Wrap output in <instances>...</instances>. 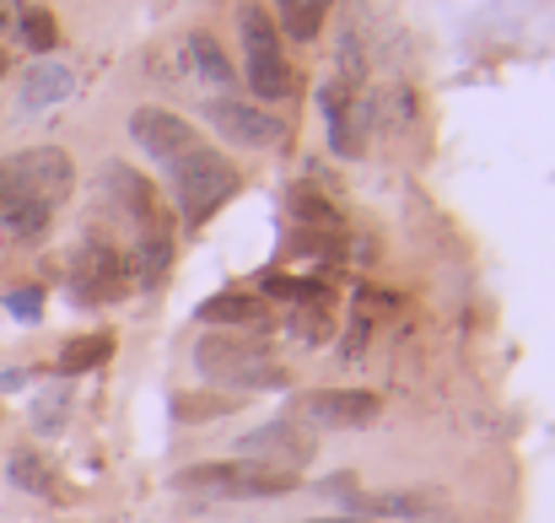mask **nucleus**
Instances as JSON below:
<instances>
[{"label": "nucleus", "instance_id": "1", "mask_svg": "<svg viewBox=\"0 0 555 523\" xmlns=\"http://www.w3.org/2000/svg\"><path fill=\"white\" fill-rule=\"evenodd\" d=\"M76 163L60 146H27L0 163V227L11 238H38L54 205L70 194Z\"/></svg>", "mask_w": 555, "mask_h": 523}, {"label": "nucleus", "instance_id": "2", "mask_svg": "<svg viewBox=\"0 0 555 523\" xmlns=\"http://www.w3.org/2000/svg\"><path fill=\"white\" fill-rule=\"evenodd\" d=\"M173 486L205 502H264V497H286L297 486L292 470H270L254 459H221V464H189L173 475Z\"/></svg>", "mask_w": 555, "mask_h": 523}, {"label": "nucleus", "instance_id": "3", "mask_svg": "<svg viewBox=\"0 0 555 523\" xmlns=\"http://www.w3.org/2000/svg\"><path fill=\"white\" fill-rule=\"evenodd\" d=\"M194 367L221 383V388H286L292 372L264 350V341H199L194 346Z\"/></svg>", "mask_w": 555, "mask_h": 523}, {"label": "nucleus", "instance_id": "4", "mask_svg": "<svg viewBox=\"0 0 555 523\" xmlns=\"http://www.w3.org/2000/svg\"><path fill=\"white\" fill-rule=\"evenodd\" d=\"M237 38H243V76H248V92L259 103H281L286 87H292V71H286V54H281V27L264 5H243L237 11Z\"/></svg>", "mask_w": 555, "mask_h": 523}, {"label": "nucleus", "instance_id": "5", "mask_svg": "<svg viewBox=\"0 0 555 523\" xmlns=\"http://www.w3.org/2000/svg\"><path fill=\"white\" fill-rule=\"evenodd\" d=\"M173 178V194H179V211H184L189 227H199L205 216H216L232 194H237V168L221 157V152H210V146H194L184 163H173L168 168Z\"/></svg>", "mask_w": 555, "mask_h": 523}, {"label": "nucleus", "instance_id": "6", "mask_svg": "<svg viewBox=\"0 0 555 523\" xmlns=\"http://www.w3.org/2000/svg\"><path fill=\"white\" fill-rule=\"evenodd\" d=\"M383 399L367 388H313L297 394V426H330V432H362L377 421Z\"/></svg>", "mask_w": 555, "mask_h": 523}, {"label": "nucleus", "instance_id": "7", "mask_svg": "<svg viewBox=\"0 0 555 523\" xmlns=\"http://www.w3.org/2000/svg\"><path fill=\"white\" fill-rule=\"evenodd\" d=\"M130 141L157 163V168H173V163H184L189 152L199 146V136H194V125L179 119L173 109H157V103H146V109H135L130 114Z\"/></svg>", "mask_w": 555, "mask_h": 523}, {"label": "nucleus", "instance_id": "8", "mask_svg": "<svg viewBox=\"0 0 555 523\" xmlns=\"http://www.w3.org/2000/svg\"><path fill=\"white\" fill-rule=\"evenodd\" d=\"M237 459H254L270 470H302V464H313V432L297 421H270V426L237 437Z\"/></svg>", "mask_w": 555, "mask_h": 523}, {"label": "nucleus", "instance_id": "9", "mask_svg": "<svg viewBox=\"0 0 555 523\" xmlns=\"http://www.w3.org/2000/svg\"><path fill=\"white\" fill-rule=\"evenodd\" d=\"M205 119L221 130V141H232V146H275L281 136H286V125L270 114V109H254V103H243V98H216V103H205Z\"/></svg>", "mask_w": 555, "mask_h": 523}, {"label": "nucleus", "instance_id": "10", "mask_svg": "<svg viewBox=\"0 0 555 523\" xmlns=\"http://www.w3.org/2000/svg\"><path fill=\"white\" fill-rule=\"evenodd\" d=\"M119 270H125V254L103 232H87V243L76 254V270H70V286H76L81 303H108L119 292Z\"/></svg>", "mask_w": 555, "mask_h": 523}, {"label": "nucleus", "instance_id": "11", "mask_svg": "<svg viewBox=\"0 0 555 523\" xmlns=\"http://www.w3.org/2000/svg\"><path fill=\"white\" fill-rule=\"evenodd\" d=\"M98 189H103V194L114 200V211H125V216L135 221V232H152V227H163L152 183H146L141 174H130L125 163H108V168L98 174Z\"/></svg>", "mask_w": 555, "mask_h": 523}, {"label": "nucleus", "instance_id": "12", "mask_svg": "<svg viewBox=\"0 0 555 523\" xmlns=\"http://www.w3.org/2000/svg\"><path fill=\"white\" fill-rule=\"evenodd\" d=\"M319 109H324L330 146H335L340 157H362V136H357V114H351V92H346V81H324V87H319Z\"/></svg>", "mask_w": 555, "mask_h": 523}, {"label": "nucleus", "instance_id": "13", "mask_svg": "<svg viewBox=\"0 0 555 523\" xmlns=\"http://www.w3.org/2000/svg\"><path fill=\"white\" fill-rule=\"evenodd\" d=\"M70 92H76V71L60 65V60H38V65H27V76H22V109H54V103H65Z\"/></svg>", "mask_w": 555, "mask_h": 523}, {"label": "nucleus", "instance_id": "14", "mask_svg": "<svg viewBox=\"0 0 555 523\" xmlns=\"http://www.w3.org/2000/svg\"><path fill=\"white\" fill-rule=\"evenodd\" d=\"M184 60H189V71H194L205 87H221V92H227V87L237 81L232 60L221 54V43H216L210 33H189V38H184Z\"/></svg>", "mask_w": 555, "mask_h": 523}, {"label": "nucleus", "instance_id": "15", "mask_svg": "<svg viewBox=\"0 0 555 523\" xmlns=\"http://www.w3.org/2000/svg\"><path fill=\"white\" fill-rule=\"evenodd\" d=\"M264 319V297H254V292H216L205 308H199V324H259Z\"/></svg>", "mask_w": 555, "mask_h": 523}, {"label": "nucleus", "instance_id": "16", "mask_svg": "<svg viewBox=\"0 0 555 523\" xmlns=\"http://www.w3.org/2000/svg\"><path fill=\"white\" fill-rule=\"evenodd\" d=\"M330 5H335V0H275V16H281L286 38H297V43H313V38L324 33V16H330Z\"/></svg>", "mask_w": 555, "mask_h": 523}, {"label": "nucleus", "instance_id": "17", "mask_svg": "<svg viewBox=\"0 0 555 523\" xmlns=\"http://www.w3.org/2000/svg\"><path fill=\"white\" fill-rule=\"evenodd\" d=\"M135 286L146 292V286H157V276L168 270V259H173V238H168V227H152V232H141V243H135Z\"/></svg>", "mask_w": 555, "mask_h": 523}, {"label": "nucleus", "instance_id": "18", "mask_svg": "<svg viewBox=\"0 0 555 523\" xmlns=\"http://www.w3.org/2000/svg\"><path fill=\"white\" fill-rule=\"evenodd\" d=\"M16 33H22V43H27L33 54H54V43H60V27H54V16H49L43 5H27V11L16 16Z\"/></svg>", "mask_w": 555, "mask_h": 523}, {"label": "nucleus", "instance_id": "19", "mask_svg": "<svg viewBox=\"0 0 555 523\" xmlns=\"http://www.w3.org/2000/svg\"><path fill=\"white\" fill-rule=\"evenodd\" d=\"M264 292L286 297L292 308H308V303H330V286H324V281H297V276H264Z\"/></svg>", "mask_w": 555, "mask_h": 523}, {"label": "nucleus", "instance_id": "20", "mask_svg": "<svg viewBox=\"0 0 555 523\" xmlns=\"http://www.w3.org/2000/svg\"><path fill=\"white\" fill-rule=\"evenodd\" d=\"M108 350H114V341H108V335H87V341L65 346V356H60V372H87V367H98Z\"/></svg>", "mask_w": 555, "mask_h": 523}, {"label": "nucleus", "instance_id": "21", "mask_svg": "<svg viewBox=\"0 0 555 523\" xmlns=\"http://www.w3.org/2000/svg\"><path fill=\"white\" fill-rule=\"evenodd\" d=\"M11 481L27 486V492H49V475H43V464H38L33 454H16V459H11Z\"/></svg>", "mask_w": 555, "mask_h": 523}, {"label": "nucleus", "instance_id": "22", "mask_svg": "<svg viewBox=\"0 0 555 523\" xmlns=\"http://www.w3.org/2000/svg\"><path fill=\"white\" fill-rule=\"evenodd\" d=\"M5 308H11L16 319H38V308H43V303H38V292L27 286V292H11V297H5Z\"/></svg>", "mask_w": 555, "mask_h": 523}, {"label": "nucleus", "instance_id": "23", "mask_svg": "<svg viewBox=\"0 0 555 523\" xmlns=\"http://www.w3.org/2000/svg\"><path fill=\"white\" fill-rule=\"evenodd\" d=\"M60 410H65V394L43 399V405H38V432H60Z\"/></svg>", "mask_w": 555, "mask_h": 523}, {"label": "nucleus", "instance_id": "24", "mask_svg": "<svg viewBox=\"0 0 555 523\" xmlns=\"http://www.w3.org/2000/svg\"><path fill=\"white\" fill-rule=\"evenodd\" d=\"M302 523H372V513H324V519H302Z\"/></svg>", "mask_w": 555, "mask_h": 523}, {"label": "nucleus", "instance_id": "25", "mask_svg": "<svg viewBox=\"0 0 555 523\" xmlns=\"http://www.w3.org/2000/svg\"><path fill=\"white\" fill-rule=\"evenodd\" d=\"M0 22H5V0H0Z\"/></svg>", "mask_w": 555, "mask_h": 523}, {"label": "nucleus", "instance_id": "26", "mask_svg": "<svg viewBox=\"0 0 555 523\" xmlns=\"http://www.w3.org/2000/svg\"><path fill=\"white\" fill-rule=\"evenodd\" d=\"M0 76H5V54H0Z\"/></svg>", "mask_w": 555, "mask_h": 523}]
</instances>
